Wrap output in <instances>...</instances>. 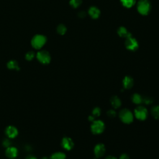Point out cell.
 Instances as JSON below:
<instances>
[{"mask_svg":"<svg viewBox=\"0 0 159 159\" xmlns=\"http://www.w3.org/2000/svg\"><path fill=\"white\" fill-rule=\"evenodd\" d=\"M118 34H119V36L120 37H128L131 35V33H129V32L127 30V29L124 28V27H120L118 30Z\"/></svg>","mask_w":159,"mask_h":159,"instance_id":"15","label":"cell"},{"mask_svg":"<svg viewBox=\"0 0 159 159\" xmlns=\"http://www.w3.org/2000/svg\"><path fill=\"white\" fill-rule=\"evenodd\" d=\"M151 114L155 119H159V106H155L151 109Z\"/></svg>","mask_w":159,"mask_h":159,"instance_id":"20","label":"cell"},{"mask_svg":"<svg viewBox=\"0 0 159 159\" xmlns=\"http://www.w3.org/2000/svg\"><path fill=\"white\" fill-rule=\"evenodd\" d=\"M50 159H66V155L62 152H57L50 157Z\"/></svg>","mask_w":159,"mask_h":159,"instance_id":"18","label":"cell"},{"mask_svg":"<svg viewBox=\"0 0 159 159\" xmlns=\"http://www.w3.org/2000/svg\"><path fill=\"white\" fill-rule=\"evenodd\" d=\"M47 42V38L42 34L35 35L31 40V45L33 48L37 50L41 49Z\"/></svg>","mask_w":159,"mask_h":159,"instance_id":"1","label":"cell"},{"mask_svg":"<svg viewBox=\"0 0 159 159\" xmlns=\"http://www.w3.org/2000/svg\"><path fill=\"white\" fill-rule=\"evenodd\" d=\"M107 115L110 118H114L116 116V113L114 110H110L107 112Z\"/></svg>","mask_w":159,"mask_h":159,"instance_id":"27","label":"cell"},{"mask_svg":"<svg viewBox=\"0 0 159 159\" xmlns=\"http://www.w3.org/2000/svg\"><path fill=\"white\" fill-rule=\"evenodd\" d=\"M126 47L131 51H136L139 47V44L135 38L132 37V36L127 37L125 42Z\"/></svg>","mask_w":159,"mask_h":159,"instance_id":"7","label":"cell"},{"mask_svg":"<svg viewBox=\"0 0 159 159\" xmlns=\"http://www.w3.org/2000/svg\"><path fill=\"white\" fill-rule=\"evenodd\" d=\"M61 144L62 147L67 150H70L74 147V143L72 139L68 137H64L62 139Z\"/></svg>","mask_w":159,"mask_h":159,"instance_id":"11","label":"cell"},{"mask_svg":"<svg viewBox=\"0 0 159 159\" xmlns=\"http://www.w3.org/2000/svg\"><path fill=\"white\" fill-rule=\"evenodd\" d=\"M158 159H159V158H158Z\"/></svg>","mask_w":159,"mask_h":159,"instance_id":"34","label":"cell"},{"mask_svg":"<svg viewBox=\"0 0 159 159\" xmlns=\"http://www.w3.org/2000/svg\"><path fill=\"white\" fill-rule=\"evenodd\" d=\"M105 129V124L103 121L96 120L92 122L91 126V131L94 134H100L103 133Z\"/></svg>","mask_w":159,"mask_h":159,"instance_id":"4","label":"cell"},{"mask_svg":"<svg viewBox=\"0 0 159 159\" xmlns=\"http://www.w3.org/2000/svg\"><path fill=\"white\" fill-rule=\"evenodd\" d=\"M121 1L124 6L129 8L135 4L136 0H121Z\"/></svg>","mask_w":159,"mask_h":159,"instance_id":"19","label":"cell"},{"mask_svg":"<svg viewBox=\"0 0 159 159\" xmlns=\"http://www.w3.org/2000/svg\"><path fill=\"white\" fill-rule=\"evenodd\" d=\"M57 33H58L60 35L65 34L67 31V28L65 27V25L63 24H59L58 27L57 28Z\"/></svg>","mask_w":159,"mask_h":159,"instance_id":"21","label":"cell"},{"mask_svg":"<svg viewBox=\"0 0 159 159\" xmlns=\"http://www.w3.org/2000/svg\"><path fill=\"white\" fill-rule=\"evenodd\" d=\"M26 159H37V158L34 155H29L27 157Z\"/></svg>","mask_w":159,"mask_h":159,"instance_id":"32","label":"cell"},{"mask_svg":"<svg viewBox=\"0 0 159 159\" xmlns=\"http://www.w3.org/2000/svg\"><path fill=\"white\" fill-rule=\"evenodd\" d=\"M132 102L136 105H140L142 103L143 98L139 94L135 93L132 95Z\"/></svg>","mask_w":159,"mask_h":159,"instance_id":"17","label":"cell"},{"mask_svg":"<svg viewBox=\"0 0 159 159\" xmlns=\"http://www.w3.org/2000/svg\"><path fill=\"white\" fill-rule=\"evenodd\" d=\"M82 3V0H70V4L74 8H77Z\"/></svg>","mask_w":159,"mask_h":159,"instance_id":"23","label":"cell"},{"mask_svg":"<svg viewBox=\"0 0 159 159\" xmlns=\"http://www.w3.org/2000/svg\"><path fill=\"white\" fill-rule=\"evenodd\" d=\"M5 134L9 139H14L18 135V130L14 126H8L5 129Z\"/></svg>","mask_w":159,"mask_h":159,"instance_id":"8","label":"cell"},{"mask_svg":"<svg viewBox=\"0 0 159 159\" xmlns=\"http://www.w3.org/2000/svg\"><path fill=\"white\" fill-rule=\"evenodd\" d=\"M134 116L140 121L145 120L148 116V111L147 108L142 106L137 107L134 110Z\"/></svg>","mask_w":159,"mask_h":159,"instance_id":"6","label":"cell"},{"mask_svg":"<svg viewBox=\"0 0 159 159\" xmlns=\"http://www.w3.org/2000/svg\"><path fill=\"white\" fill-rule=\"evenodd\" d=\"M119 116L121 121L125 124H131L134 120V115L128 109H123L121 110Z\"/></svg>","mask_w":159,"mask_h":159,"instance_id":"3","label":"cell"},{"mask_svg":"<svg viewBox=\"0 0 159 159\" xmlns=\"http://www.w3.org/2000/svg\"><path fill=\"white\" fill-rule=\"evenodd\" d=\"M88 13L92 18L97 19L99 17L100 15V11L97 7L91 6V7L88 10Z\"/></svg>","mask_w":159,"mask_h":159,"instance_id":"13","label":"cell"},{"mask_svg":"<svg viewBox=\"0 0 159 159\" xmlns=\"http://www.w3.org/2000/svg\"><path fill=\"white\" fill-rule=\"evenodd\" d=\"M101 109L99 107H94V109L93 110V111H92V115L94 116V117H98L100 116L101 114Z\"/></svg>","mask_w":159,"mask_h":159,"instance_id":"24","label":"cell"},{"mask_svg":"<svg viewBox=\"0 0 159 159\" xmlns=\"http://www.w3.org/2000/svg\"><path fill=\"white\" fill-rule=\"evenodd\" d=\"M36 58L38 61L44 65L49 64L51 60V57L50 54L44 50H41L37 53Z\"/></svg>","mask_w":159,"mask_h":159,"instance_id":"5","label":"cell"},{"mask_svg":"<svg viewBox=\"0 0 159 159\" xmlns=\"http://www.w3.org/2000/svg\"><path fill=\"white\" fill-rule=\"evenodd\" d=\"M78 16L81 18H83L86 16V13L85 11H81L78 13Z\"/></svg>","mask_w":159,"mask_h":159,"instance_id":"29","label":"cell"},{"mask_svg":"<svg viewBox=\"0 0 159 159\" xmlns=\"http://www.w3.org/2000/svg\"><path fill=\"white\" fill-rule=\"evenodd\" d=\"M110 102L111 106L114 109H118V108L120 107L122 105L121 101V99L117 96L113 97L110 99Z\"/></svg>","mask_w":159,"mask_h":159,"instance_id":"14","label":"cell"},{"mask_svg":"<svg viewBox=\"0 0 159 159\" xmlns=\"http://www.w3.org/2000/svg\"><path fill=\"white\" fill-rule=\"evenodd\" d=\"M41 159H49V158H47V157H42Z\"/></svg>","mask_w":159,"mask_h":159,"instance_id":"33","label":"cell"},{"mask_svg":"<svg viewBox=\"0 0 159 159\" xmlns=\"http://www.w3.org/2000/svg\"><path fill=\"white\" fill-rule=\"evenodd\" d=\"M3 147H5L6 149L10 147V146L11 145V142L10 141V139H9V138L4 139L3 141Z\"/></svg>","mask_w":159,"mask_h":159,"instance_id":"25","label":"cell"},{"mask_svg":"<svg viewBox=\"0 0 159 159\" xmlns=\"http://www.w3.org/2000/svg\"><path fill=\"white\" fill-rule=\"evenodd\" d=\"M119 159H129V157L128 154H123L120 156Z\"/></svg>","mask_w":159,"mask_h":159,"instance_id":"28","label":"cell"},{"mask_svg":"<svg viewBox=\"0 0 159 159\" xmlns=\"http://www.w3.org/2000/svg\"><path fill=\"white\" fill-rule=\"evenodd\" d=\"M105 159H118L116 157H114V156H112V155H109V156H107L105 158Z\"/></svg>","mask_w":159,"mask_h":159,"instance_id":"31","label":"cell"},{"mask_svg":"<svg viewBox=\"0 0 159 159\" xmlns=\"http://www.w3.org/2000/svg\"><path fill=\"white\" fill-rule=\"evenodd\" d=\"M19 154L18 149L14 147V146H10V147L6 148L5 151L6 156L10 159L16 158Z\"/></svg>","mask_w":159,"mask_h":159,"instance_id":"10","label":"cell"},{"mask_svg":"<svg viewBox=\"0 0 159 159\" xmlns=\"http://www.w3.org/2000/svg\"><path fill=\"white\" fill-rule=\"evenodd\" d=\"M7 67L10 70H20L18 63L15 60H9L7 63Z\"/></svg>","mask_w":159,"mask_h":159,"instance_id":"16","label":"cell"},{"mask_svg":"<svg viewBox=\"0 0 159 159\" xmlns=\"http://www.w3.org/2000/svg\"><path fill=\"white\" fill-rule=\"evenodd\" d=\"M106 152V147L104 144H98L94 147V153L97 158H100L104 156Z\"/></svg>","mask_w":159,"mask_h":159,"instance_id":"9","label":"cell"},{"mask_svg":"<svg viewBox=\"0 0 159 159\" xmlns=\"http://www.w3.org/2000/svg\"><path fill=\"white\" fill-rule=\"evenodd\" d=\"M142 103H145V105H150V104H152V103H153V99H152L150 97H146L143 98Z\"/></svg>","mask_w":159,"mask_h":159,"instance_id":"26","label":"cell"},{"mask_svg":"<svg viewBox=\"0 0 159 159\" xmlns=\"http://www.w3.org/2000/svg\"><path fill=\"white\" fill-rule=\"evenodd\" d=\"M124 88L126 89H131L134 85V80L129 76H126L123 81Z\"/></svg>","mask_w":159,"mask_h":159,"instance_id":"12","label":"cell"},{"mask_svg":"<svg viewBox=\"0 0 159 159\" xmlns=\"http://www.w3.org/2000/svg\"><path fill=\"white\" fill-rule=\"evenodd\" d=\"M36 54L33 51H29L28 52L26 55H25V58L28 61H31L32 60H33L34 58L36 56Z\"/></svg>","mask_w":159,"mask_h":159,"instance_id":"22","label":"cell"},{"mask_svg":"<svg viewBox=\"0 0 159 159\" xmlns=\"http://www.w3.org/2000/svg\"><path fill=\"white\" fill-rule=\"evenodd\" d=\"M94 119H95V117H94L93 115H91V116H90L88 117V120L90 121H91V122L94 121Z\"/></svg>","mask_w":159,"mask_h":159,"instance_id":"30","label":"cell"},{"mask_svg":"<svg viewBox=\"0 0 159 159\" xmlns=\"http://www.w3.org/2000/svg\"><path fill=\"white\" fill-rule=\"evenodd\" d=\"M151 9V4L149 0H140L137 4V10L142 15H147Z\"/></svg>","mask_w":159,"mask_h":159,"instance_id":"2","label":"cell"}]
</instances>
